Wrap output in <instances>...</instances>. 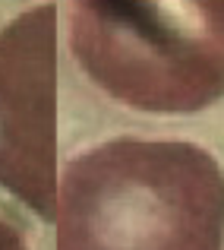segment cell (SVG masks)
Here are the masks:
<instances>
[{
	"label": "cell",
	"instance_id": "obj_3",
	"mask_svg": "<svg viewBox=\"0 0 224 250\" xmlns=\"http://www.w3.org/2000/svg\"><path fill=\"white\" fill-rule=\"evenodd\" d=\"M0 187L51 222L57 209V3L0 29Z\"/></svg>",
	"mask_w": 224,
	"mask_h": 250
},
{
	"label": "cell",
	"instance_id": "obj_4",
	"mask_svg": "<svg viewBox=\"0 0 224 250\" xmlns=\"http://www.w3.org/2000/svg\"><path fill=\"white\" fill-rule=\"evenodd\" d=\"M0 250H29L25 238L19 234V228L13 222H6L3 215H0Z\"/></svg>",
	"mask_w": 224,
	"mask_h": 250
},
{
	"label": "cell",
	"instance_id": "obj_2",
	"mask_svg": "<svg viewBox=\"0 0 224 250\" xmlns=\"http://www.w3.org/2000/svg\"><path fill=\"white\" fill-rule=\"evenodd\" d=\"M67 42L127 108L193 114L224 98V0H70Z\"/></svg>",
	"mask_w": 224,
	"mask_h": 250
},
{
	"label": "cell",
	"instance_id": "obj_1",
	"mask_svg": "<svg viewBox=\"0 0 224 250\" xmlns=\"http://www.w3.org/2000/svg\"><path fill=\"white\" fill-rule=\"evenodd\" d=\"M57 250H224V168L189 140L117 136L57 174Z\"/></svg>",
	"mask_w": 224,
	"mask_h": 250
}]
</instances>
